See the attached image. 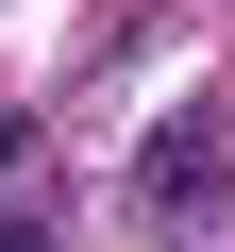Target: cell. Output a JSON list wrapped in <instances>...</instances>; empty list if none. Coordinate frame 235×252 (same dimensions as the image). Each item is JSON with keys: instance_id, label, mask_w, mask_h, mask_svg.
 <instances>
[{"instance_id": "obj_2", "label": "cell", "mask_w": 235, "mask_h": 252, "mask_svg": "<svg viewBox=\"0 0 235 252\" xmlns=\"http://www.w3.org/2000/svg\"><path fill=\"white\" fill-rule=\"evenodd\" d=\"M0 252H51V235H34V219H0Z\"/></svg>"}, {"instance_id": "obj_1", "label": "cell", "mask_w": 235, "mask_h": 252, "mask_svg": "<svg viewBox=\"0 0 235 252\" xmlns=\"http://www.w3.org/2000/svg\"><path fill=\"white\" fill-rule=\"evenodd\" d=\"M151 202H218V135H202V118L151 135Z\"/></svg>"}]
</instances>
